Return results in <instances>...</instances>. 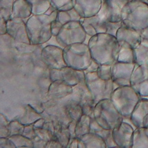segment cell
Returning <instances> with one entry per match:
<instances>
[{"label": "cell", "mask_w": 148, "mask_h": 148, "mask_svg": "<svg viewBox=\"0 0 148 148\" xmlns=\"http://www.w3.org/2000/svg\"><path fill=\"white\" fill-rule=\"evenodd\" d=\"M136 66L135 63H125L117 61L112 65V79L119 87L130 86V78Z\"/></svg>", "instance_id": "cell-10"}, {"label": "cell", "mask_w": 148, "mask_h": 148, "mask_svg": "<svg viewBox=\"0 0 148 148\" xmlns=\"http://www.w3.org/2000/svg\"><path fill=\"white\" fill-rule=\"evenodd\" d=\"M140 98L131 86H122L114 90L110 99L123 118H130Z\"/></svg>", "instance_id": "cell-4"}, {"label": "cell", "mask_w": 148, "mask_h": 148, "mask_svg": "<svg viewBox=\"0 0 148 148\" xmlns=\"http://www.w3.org/2000/svg\"><path fill=\"white\" fill-rule=\"evenodd\" d=\"M79 138L84 142L86 148H106L104 139L97 133L90 132Z\"/></svg>", "instance_id": "cell-21"}, {"label": "cell", "mask_w": 148, "mask_h": 148, "mask_svg": "<svg viewBox=\"0 0 148 148\" xmlns=\"http://www.w3.org/2000/svg\"><path fill=\"white\" fill-rule=\"evenodd\" d=\"M23 135H24V136H26V138L31 140H33V139H34L36 136V134L34 131V125H30L25 126Z\"/></svg>", "instance_id": "cell-43"}, {"label": "cell", "mask_w": 148, "mask_h": 148, "mask_svg": "<svg viewBox=\"0 0 148 148\" xmlns=\"http://www.w3.org/2000/svg\"><path fill=\"white\" fill-rule=\"evenodd\" d=\"M123 25L142 32L148 27V8L138 0H129L121 11Z\"/></svg>", "instance_id": "cell-3"}, {"label": "cell", "mask_w": 148, "mask_h": 148, "mask_svg": "<svg viewBox=\"0 0 148 148\" xmlns=\"http://www.w3.org/2000/svg\"><path fill=\"white\" fill-rule=\"evenodd\" d=\"M7 32L16 43H30L25 20L20 18H10L7 22Z\"/></svg>", "instance_id": "cell-11"}, {"label": "cell", "mask_w": 148, "mask_h": 148, "mask_svg": "<svg viewBox=\"0 0 148 148\" xmlns=\"http://www.w3.org/2000/svg\"><path fill=\"white\" fill-rule=\"evenodd\" d=\"M116 38L118 42H126L134 49L140 43L142 39L140 32L123 25V24L117 33Z\"/></svg>", "instance_id": "cell-14"}, {"label": "cell", "mask_w": 148, "mask_h": 148, "mask_svg": "<svg viewBox=\"0 0 148 148\" xmlns=\"http://www.w3.org/2000/svg\"><path fill=\"white\" fill-rule=\"evenodd\" d=\"M25 126L23 125L19 120H13L8 123V137L13 135L23 134Z\"/></svg>", "instance_id": "cell-34"}, {"label": "cell", "mask_w": 148, "mask_h": 148, "mask_svg": "<svg viewBox=\"0 0 148 148\" xmlns=\"http://www.w3.org/2000/svg\"><path fill=\"white\" fill-rule=\"evenodd\" d=\"M46 148H64L63 146L62 145V144L59 142V141L54 136L53 138L50 140L49 141L46 146Z\"/></svg>", "instance_id": "cell-46"}, {"label": "cell", "mask_w": 148, "mask_h": 148, "mask_svg": "<svg viewBox=\"0 0 148 148\" xmlns=\"http://www.w3.org/2000/svg\"><path fill=\"white\" fill-rule=\"evenodd\" d=\"M85 82L92 96L95 106L103 100L110 99L114 90L119 87L112 79L107 81L101 79L97 72L85 73Z\"/></svg>", "instance_id": "cell-7"}, {"label": "cell", "mask_w": 148, "mask_h": 148, "mask_svg": "<svg viewBox=\"0 0 148 148\" xmlns=\"http://www.w3.org/2000/svg\"><path fill=\"white\" fill-rule=\"evenodd\" d=\"M64 58L66 65L77 70L85 71L92 60L88 45L77 43L64 48Z\"/></svg>", "instance_id": "cell-5"}, {"label": "cell", "mask_w": 148, "mask_h": 148, "mask_svg": "<svg viewBox=\"0 0 148 148\" xmlns=\"http://www.w3.org/2000/svg\"><path fill=\"white\" fill-rule=\"evenodd\" d=\"M129 1V0H107L112 11V21H121L122 10Z\"/></svg>", "instance_id": "cell-25"}, {"label": "cell", "mask_w": 148, "mask_h": 148, "mask_svg": "<svg viewBox=\"0 0 148 148\" xmlns=\"http://www.w3.org/2000/svg\"><path fill=\"white\" fill-rule=\"evenodd\" d=\"M32 7L33 15L45 14L52 6L51 0H27Z\"/></svg>", "instance_id": "cell-28"}, {"label": "cell", "mask_w": 148, "mask_h": 148, "mask_svg": "<svg viewBox=\"0 0 148 148\" xmlns=\"http://www.w3.org/2000/svg\"><path fill=\"white\" fill-rule=\"evenodd\" d=\"M141 35L142 39H148V27L145 29L141 32Z\"/></svg>", "instance_id": "cell-55"}, {"label": "cell", "mask_w": 148, "mask_h": 148, "mask_svg": "<svg viewBox=\"0 0 148 148\" xmlns=\"http://www.w3.org/2000/svg\"><path fill=\"white\" fill-rule=\"evenodd\" d=\"M80 22L87 34L92 37L97 34L95 28L93 27L92 24L86 21L84 18H82L80 20Z\"/></svg>", "instance_id": "cell-41"}, {"label": "cell", "mask_w": 148, "mask_h": 148, "mask_svg": "<svg viewBox=\"0 0 148 148\" xmlns=\"http://www.w3.org/2000/svg\"><path fill=\"white\" fill-rule=\"evenodd\" d=\"M141 98H148V79L133 87Z\"/></svg>", "instance_id": "cell-39"}, {"label": "cell", "mask_w": 148, "mask_h": 148, "mask_svg": "<svg viewBox=\"0 0 148 148\" xmlns=\"http://www.w3.org/2000/svg\"><path fill=\"white\" fill-rule=\"evenodd\" d=\"M54 136L59 141L64 147H67L69 142L71 138V133L68 127L63 125H56L55 126L53 132Z\"/></svg>", "instance_id": "cell-26"}, {"label": "cell", "mask_w": 148, "mask_h": 148, "mask_svg": "<svg viewBox=\"0 0 148 148\" xmlns=\"http://www.w3.org/2000/svg\"><path fill=\"white\" fill-rule=\"evenodd\" d=\"M134 129L133 126L125 121L113 129V139L119 147L132 148Z\"/></svg>", "instance_id": "cell-12"}, {"label": "cell", "mask_w": 148, "mask_h": 148, "mask_svg": "<svg viewBox=\"0 0 148 148\" xmlns=\"http://www.w3.org/2000/svg\"><path fill=\"white\" fill-rule=\"evenodd\" d=\"M88 46L92 59L100 65H113L117 61L120 45L116 37L107 33L92 36Z\"/></svg>", "instance_id": "cell-1"}, {"label": "cell", "mask_w": 148, "mask_h": 148, "mask_svg": "<svg viewBox=\"0 0 148 148\" xmlns=\"http://www.w3.org/2000/svg\"><path fill=\"white\" fill-rule=\"evenodd\" d=\"M104 129L95 120V119L94 118H91V132L95 133H98L101 130Z\"/></svg>", "instance_id": "cell-48"}, {"label": "cell", "mask_w": 148, "mask_h": 148, "mask_svg": "<svg viewBox=\"0 0 148 148\" xmlns=\"http://www.w3.org/2000/svg\"><path fill=\"white\" fill-rule=\"evenodd\" d=\"M99 66H100V64L98 62H97L95 60L92 59L91 64L88 67V68L84 71L85 73H87L88 72H95L97 71V69L98 68H99Z\"/></svg>", "instance_id": "cell-49"}, {"label": "cell", "mask_w": 148, "mask_h": 148, "mask_svg": "<svg viewBox=\"0 0 148 148\" xmlns=\"http://www.w3.org/2000/svg\"><path fill=\"white\" fill-rule=\"evenodd\" d=\"M91 118L86 114H83L77 121L75 128L76 137L80 138L82 136L91 132Z\"/></svg>", "instance_id": "cell-27"}, {"label": "cell", "mask_w": 148, "mask_h": 148, "mask_svg": "<svg viewBox=\"0 0 148 148\" xmlns=\"http://www.w3.org/2000/svg\"><path fill=\"white\" fill-rule=\"evenodd\" d=\"M15 145L16 148H24V147H34V145L32 140L24 136L23 134L13 135L8 137Z\"/></svg>", "instance_id": "cell-31"}, {"label": "cell", "mask_w": 148, "mask_h": 148, "mask_svg": "<svg viewBox=\"0 0 148 148\" xmlns=\"http://www.w3.org/2000/svg\"><path fill=\"white\" fill-rule=\"evenodd\" d=\"M73 92V88L63 80L52 82L47 90V96L53 99H61L71 95Z\"/></svg>", "instance_id": "cell-16"}, {"label": "cell", "mask_w": 148, "mask_h": 148, "mask_svg": "<svg viewBox=\"0 0 148 148\" xmlns=\"http://www.w3.org/2000/svg\"><path fill=\"white\" fill-rule=\"evenodd\" d=\"M58 12L56 10L50 15H32L27 20V32L30 44L44 45L51 39V23L56 19Z\"/></svg>", "instance_id": "cell-2"}, {"label": "cell", "mask_w": 148, "mask_h": 148, "mask_svg": "<svg viewBox=\"0 0 148 148\" xmlns=\"http://www.w3.org/2000/svg\"><path fill=\"white\" fill-rule=\"evenodd\" d=\"M40 57L49 69H59L67 66L64 58V48L59 46H45L42 49Z\"/></svg>", "instance_id": "cell-9"}, {"label": "cell", "mask_w": 148, "mask_h": 148, "mask_svg": "<svg viewBox=\"0 0 148 148\" xmlns=\"http://www.w3.org/2000/svg\"><path fill=\"white\" fill-rule=\"evenodd\" d=\"M0 147L1 148H16L14 143L8 138H0Z\"/></svg>", "instance_id": "cell-45"}, {"label": "cell", "mask_w": 148, "mask_h": 148, "mask_svg": "<svg viewBox=\"0 0 148 148\" xmlns=\"http://www.w3.org/2000/svg\"><path fill=\"white\" fill-rule=\"evenodd\" d=\"M32 15V7L27 0H15L11 18H20L27 22Z\"/></svg>", "instance_id": "cell-18"}, {"label": "cell", "mask_w": 148, "mask_h": 148, "mask_svg": "<svg viewBox=\"0 0 148 148\" xmlns=\"http://www.w3.org/2000/svg\"><path fill=\"white\" fill-rule=\"evenodd\" d=\"M34 131L37 136L47 143L53 138L54 135L52 132L43 127H34Z\"/></svg>", "instance_id": "cell-37"}, {"label": "cell", "mask_w": 148, "mask_h": 148, "mask_svg": "<svg viewBox=\"0 0 148 148\" xmlns=\"http://www.w3.org/2000/svg\"><path fill=\"white\" fill-rule=\"evenodd\" d=\"M77 121L71 120V122L68 124V129L69 130V132L71 133V138L76 137V136H75V128H76V125H77Z\"/></svg>", "instance_id": "cell-50"}, {"label": "cell", "mask_w": 148, "mask_h": 148, "mask_svg": "<svg viewBox=\"0 0 148 148\" xmlns=\"http://www.w3.org/2000/svg\"><path fill=\"white\" fill-rule=\"evenodd\" d=\"M7 21L3 18L2 16H0V34H4L7 32Z\"/></svg>", "instance_id": "cell-51"}, {"label": "cell", "mask_w": 148, "mask_h": 148, "mask_svg": "<svg viewBox=\"0 0 148 148\" xmlns=\"http://www.w3.org/2000/svg\"><path fill=\"white\" fill-rule=\"evenodd\" d=\"M132 148H148V127H137L134 129Z\"/></svg>", "instance_id": "cell-20"}, {"label": "cell", "mask_w": 148, "mask_h": 148, "mask_svg": "<svg viewBox=\"0 0 148 148\" xmlns=\"http://www.w3.org/2000/svg\"><path fill=\"white\" fill-rule=\"evenodd\" d=\"M15 0H0V16L7 21L11 18Z\"/></svg>", "instance_id": "cell-32"}, {"label": "cell", "mask_w": 148, "mask_h": 148, "mask_svg": "<svg viewBox=\"0 0 148 148\" xmlns=\"http://www.w3.org/2000/svg\"><path fill=\"white\" fill-rule=\"evenodd\" d=\"M14 47L17 51L26 53L34 52H39L41 53L43 48L42 45H37L26 43H16Z\"/></svg>", "instance_id": "cell-30"}, {"label": "cell", "mask_w": 148, "mask_h": 148, "mask_svg": "<svg viewBox=\"0 0 148 148\" xmlns=\"http://www.w3.org/2000/svg\"><path fill=\"white\" fill-rule=\"evenodd\" d=\"M103 0H73V8L82 18L95 16L100 11Z\"/></svg>", "instance_id": "cell-13"}, {"label": "cell", "mask_w": 148, "mask_h": 148, "mask_svg": "<svg viewBox=\"0 0 148 148\" xmlns=\"http://www.w3.org/2000/svg\"><path fill=\"white\" fill-rule=\"evenodd\" d=\"M42 118L40 113L30 105H27L24 111V114L18 120L24 126L33 125L34 123Z\"/></svg>", "instance_id": "cell-24"}, {"label": "cell", "mask_w": 148, "mask_h": 148, "mask_svg": "<svg viewBox=\"0 0 148 148\" xmlns=\"http://www.w3.org/2000/svg\"><path fill=\"white\" fill-rule=\"evenodd\" d=\"M1 138H8V122L5 118V117L1 114Z\"/></svg>", "instance_id": "cell-42"}, {"label": "cell", "mask_w": 148, "mask_h": 148, "mask_svg": "<svg viewBox=\"0 0 148 148\" xmlns=\"http://www.w3.org/2000/svg\"><path fill=\"white\" fill-rule=\"evenodd\" d=\"M84 19L87 22L90 23L95 28L97 33H106L107 30V23L101 21L97 15L91 17L84 18Z\"/></svg>", "instance_id": "cell-33"}, {"label": "cell", "mask_w": 148, "mask_h": 148, "mask_svg": "<svg viewBox=\"0 0 148 148\" xmlns=\"http://www.w3.org/2000/svg\"><path fill=\"white\" fill-rule=\"evenodd\" d=\"M63 26H64L63 24H62L56 19L53 21L51 23V30H52V36L56 37Z\"/></svg>", "instance_id": "cell-44"}, {"label": "cell", "mask_w": 148, "mask_h": 148, "mask_svg": "<svg viewBox=\"0 0 148 148\" xmlns=\"http://www.w3.org/2000/svg\"><path fill=\"white\" fill-rule=\"evenodd\" d=\"M122 26V21H108L107 23L106 33L110 35L116 37L119 29Z\"/></svg>", "instance_id": "cell-38"}, {"label": "cell", "mask_w": 148, "mask_h": 148, "mask_svg": "<svg viewBox=\"0 0 148 148\" xmlns=\"http://www.w3.org/2000/svg\"><path fill=\"white\" fill-rule=\"evenodd\" d=\"M43 128L51 130L53 133L55 130V125L52 121H46L43 126Z\"/></svg>", "instance_id": "cell-53"}, {"label": "cell", "mask_w": 148, "mask_h": 148, "mask_svg": "<svg viewBox=\"0 0 148 148\" xmlns=\"http://www.w3.org/2000/svg\"><path fill=\"white\" fill-rule=\"evenodd\" d=\"M46 121L45 119L41 118L39 120H38L37 121H36L33 125H34V127H38V128H41V127H43V126L45 125Z\"/></svg>", "instance_id": "cell-54"}, {"label": "cell", "mask_w": 148, "mask_h": 148, "mask_svg": "<svg viewBox=\"0 0 148 148\" xmlns=\"http://www.w3.org/2000/svg\"><path fill=\"white\" fill-rule=\"evenodd\" d=\"M56 20L63 25L72 21V18L68 11H58Z\"/></svg>", "instance_id": "cell-40"}, {"label": "cell", "mask_w": 148, "mask_h": 148, "mask_svg": "<svg viewBox=\"0 0 148 148\" xmlns=\"http://www.w3.org/2000/svg\"><path fill=\"white\" fill-rule=\"evenodd\" d=\"M32 141L33 142L34 147H45L47 143L46 142L40 139L37 136L34 139L32 140Z\"/></svg>", "instance_id": "cell-52"}, {"label": "cell", "mask_w": 148, "mask_h": 148, "mask_svg": "<svg viewBox=\"0 0 148 148\" xmlns=\"http://www.w3.org/2000/svg\"><path fill=\"white\" fill-rule=\"evenodd\" d=\"M60 80H63L71 87L84 82L85 73L84 71L77 70L68 66L60 69Z\"/></svg>", "instance_id": "cell-15"}, {"label": "cell", "mask_w": 148, "mask_h": 148, "mask_svg": "<svg viewBox=\"0 0 148 148\" xmlns=\"http://www.w3.org/2000/svg\"><path fill=\"white\" fill-rule=\"evenodd\" d=\"M120 51L117 61L125 63H135L136 55L134 49L128 43L123 41L119 42Z\"/></svg>", "instance_id": "cell-19"}, {"label": "cell", "mask_w": 148, "mask_h": 148, "mask_svg": "<svg viewBox=\"0 0 148 148\" xmlns=\"http://www.w3.org/2000/svg\"><path fill=\"white\" fill-rule=\"evenodd\" d=\"M86 37L80 21H72L64 24L56 38L60 46L64 48L71 44L84 43Z\"/></svg>", "instance_id": "cell-8"}, {"label": "cell", "mask_w": 148, "mask_h": 148, "mask_svg": "<svg viewBox=\"0 0 148 148\" xmlns=\"http://www.w3.org/2000/svg\"><path fill=\"white\" fill-rule=\"evenodd\" d=\"M94 114L95 120L105 129H113L118 127L124 120L111 99L98 102L95 106Z\"/></svg>", "instance_id": "cell-6"}, {"label": "cell", "mask_w": 148, "mask_h": 148, "mask_svg": "<svg viewBox=\"0 0 148 148\" xmlns=\"http://www.w3.org/2000/svg\"><path fill=\"white\" fill-rule=\"evenodd\" d=\"M66 112L71 120L78 121L84 114L83 110L81 106L73 101L65 107Z\"/></svg>", "instance_id": "cell-29"}, {"label": "cell", "mask_w": 148, "mask_h": 148, "mask_svg": "<svg viewBox=\"0 0 148 148\" xmlns=\"http://www.w3.org/2000/svg\"><path fill=\"white\" fill-rule=\"evenodd\" d=\"M136 64L148 65V39H142L140 43L134 49Z\"/></svg>", "instance_id": "cell-23"}, {"label": "cell", "mask_w": 148, "mask_h": 148, "mask_svg": "<svg viewBox=\"0 0 148 148\" xmlns=\"http://www.w3.org/2000/svg\"><path fill=\"white\" fill-rule=\"evenodd\" d=\"M148 79V65H138L136 66L130 78V86L132 87Z\"/></svg>", "instance_id": "cell-22"}, {"label": "cell", "mask_w": 148, "mask_h": 148, "mask_svg": "<svg viewBox=\"0 0 148 148\" xmlns=\"http://www.w3.org/2000/svg\"><path fill=\"white\" fill-rule=\"evenodd\" d=\"M106 145V148L109 147H119L117 145L116 143L113 136V130L110 134L108 135V136L104 140Z\"/></svg>", "instance_id": "cell-47"}, {"label": "cell", "mask_w": 148, "mask_h": 148, "mask_svg": "<svg viewBox=\"0 0 148 148\" xmlns=\"http://www.w3.org/2000/svg\"><path fill=\"white\" fill-rule=\"evenodd\" d=\"M111 65H100L97 73L98 76L103 80H110L112 79V72H111Z\"/></svg>", "instance_id": "cell-36"}, {"label": "cell", "mask_w": 148, "mask_h": 148, "mask_svg": "<svg viewBox=\"0 0 148 148\" xmlns=\"http://www.w3.org/2000/svg\"><path fill=\"white\" fill-rule=\"evenodd\" d=\"M142 123H143V127H148V114L144 117Z\"/></svg>", "instance_id": "cell-56"}, {"label": "cell", "mask_w": 148, "mask_h": 148, "mask_svg": "<svg viewBox=\"0 0 148 148\" xmlns=\"http://www.w3.org/2000/svg\"><path fill=\"white\" fill-rule=\"evenodd\" d=\"M148 114V98H141L135 106L130 119L135 128L143 127V120Z\"/></svg>", "instance_id": "cell-17"}, {"label": "cell", "mask_w": 148, "mask_h": 148, "mask_svg": "<svg viewBox=\"0 0 148 148\" xmlns=\"http://www.w3.org/2000/svg\"><path fill=\"white\" fill-rule=\"evenodd\" d=\"M51 3L58 11H69L73 8V0H51Z\"/></svg>", "instance_id": "cell-35"}]
</instances>
